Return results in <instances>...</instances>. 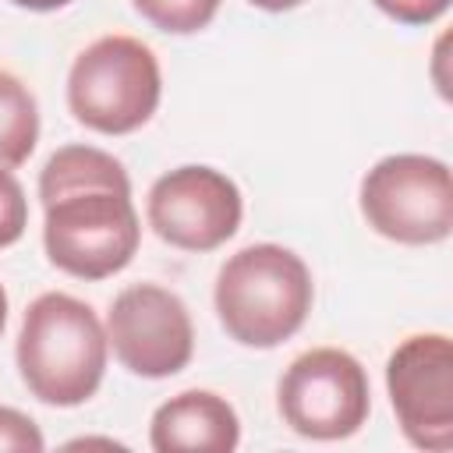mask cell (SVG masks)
Listing matches in <instances>:
<instances>
[{"instance_id": "1", "label": "cell", "mask_w": 453, "mask_h": 453, "mask_svg": "<svg viewBox=\"0 0 453 453\" xmlns=\"http://www.w3.org/2000/svg\"><path fill=\"white\" fill-rule=\"evenodd\" d=\"M46 209L42 244L50 262L78 280H106L120 273L142 241L131 205V180L103 149L64 145L39 173Z\"/></svg>"}, {"instance_id": "2", "label": "cell", "mask_w": 453, "mask_h": 453, "mask_svg": "<svg viewBox=\"0 0 453 453\" xmlns=\"http://www.w3.org/2000/svg\"><path fill=\"white\" fill-rule=\"evenodd\" d=\"M106 329L96 311L60 290L39 294L18 333V372L28 393L50 407H78L96 396L106 372Z\"/></svg>"}, {"instance_id": "3", "label": "cell", "mask_w": 453, "mask_h": 453, "mask_svg": "<svg viewBox=\"0 0 453 453\" xmlns=\"http://www.w3.org/2000/svg\"><path fill=\"white\" fill-rule=\"evenodd\" d=\"M311 273L290 248L248 244L216 276V315L230 340L244 347H280L311 311Z\"/></svg>"}, {"instance_id": "4", "label": "cell", "mask_w": 453, "mask_h": 453, "mask_svg": "<svg viewBox=\"0 0 453 453\" xmlns=\"http://www.w3.org/2000/svg\"><path fill=\"white\" fill-rule=\"evenodd\" d=\"M163 78L156 53L134 35L88 42L67 74V106L78 124L99 134H131L159 106Z\"/></svg>"}, {"instance_id": "5", "label": "cell", "mask_w": 453, "mask_h": 453, "mask_svg": "<svg viewBox=\"0 0 453 453\" xmlns=\"http://www.w3.org/2000/svg\"><path fill=\"white\" fill-rule=\"evenodd\" d=\"M361 216L396 244L446 241L453 230L449 166L418 152L379 159L361 180Z\"/></svg>"}, {"instance_id": "6", "label": "cell", "mask_w": 453, "mask_h": 453, "mask_svg": "<svg viewBox=\"0 0 453 453\" xmlns=\"http://www.w3.org/2000/svg\"><path fill=\"white\" fill-rule=\"evenodd\" d=\"M280 418L304 439H347L372 411L361 361L340 347H315L290 361L276 389Z\"/></svg>"}, {"instance_id": "7", "label": "cell", "mask_w": 453, "mask_h": 453, "mask_svg": "<svg viewBox=\"0 0 453 453\" xmlns=\"http://www.w3.org/2000/svg\"><path fill=\"white\" fill-rule=\"evenodd\" d=\"M106 343L127 372L166 379L188 368L195 354V326L173 290L159 283H131L110 304Z\"/></svg>"}, {"instance_id": "8", "label": "cell", "mask_w": 453, "mask_h": 453, "mask_svg": "<svg viewBox=\"0 0 453 453\" xmlns=\"http://www.w3.org/2000/svg\"><path fill=\"white\" fill-rule=\"evenodd\" d=\"M386 389L400 432L432 453L453 446V343L446 333L407 336L386 361Z\"/></svg>"}, {"instance_id": "9", "label": "cell", "mask_w": 453, "mask_h": 453, "mask_svg": "<svg viewBox=\"0 0 453 453\" xmlns=\"http://www.w3.org/2000/svg\"><path fill=\"white\" fill-rule=\"evenodd\" d=\"M241 191L212 166H177L149 191V226L180 251H212L241 226Z\"/></svg>"}, {"instance_id": "10", "label": "cell", "mask_w": 453, "mask_h": 453, "mask_svg": "<svg viewBox=\"0 0 453 453\" xmlns=\"http://www.w3.org/2000/svg\"><path fill=\"white\" fill-rule=\"evenodd\" d=\"M149 442L156 453H230L241 442V421L223 396L184 389L156 407Z\"/></svg>"}, {"instance_id": "11", "label": "cell", "mask_w": 453, "mask_h": 453, "mask_svg": "<svg viewBox=\"0 0 453 453\" xmlns=\"http://www.w3.org/2000/svg\"><path fill=\"white\" fill-rule=\"evenodd\" d=\"M39 142V110L21 78L0 67V166H21Z\"/></svg>"}, {"instance_id": "12", "label": "cell", "mask_w": 453, "mask_h": 453, "mask_svg": "<svg viewBox=\"0 0 453 453\" xmlns=\"http://www.w3.org/2000/svg\"><path fill=\"white\" fill-rule=\"evenodd\" d=\"M131 4L138 7L142 18H149L159 32L170 35H191L205 28L219 11V0H131Z\"/></svg>"}, {"instance_id": "13", "label": "cell", "mask_w": 453, "mask_h": 453, "mask_svg": "<svg viewBox=\"0 0 453 453\" xmlns=\"http://www.w3.org/2000/svg\"><path fill=\"white\" fill-rule=\"evenodd\" d=\"M28 226V198L18 184V177L0 166V248H11L14 241H21Z\"/></svg>"}, {"instance_id": "14", "label": "cell", "mask_w": 453, "mask_h": 453, "mask_svg": "<svg viewBox=\"0 0 453 453\" xmlns=\"http://www.w3.org/2000/svg\"><path fill=\"white\" fill-rule=\"evenodd\" d=\"M42 446V432L28 414L0 407V453H39Z\"/></svg>"}, {"instance_id": "15", "label": "cell", "mask_w": 453, "mask_h": 453, "mask_svg": "<svg viewBox=\"0 0 453 453\" xmlns=\"http://www.w3.org/2000/svg\"><path fill=\"white\" fill-rule=\"evenodd\" d=\"M372 4L403 25H432L449 7V0H372Z\"/></svg>"}, {"instance_id": "16", "label": "cell", "mask_w": 453, "mask_h": 453, "mask_svg": "<svg viewBox=\"0 0 453 453\" xmlns=\"http://www.w3.org/2000/svg\"><path fill=\"white\" fill-rule=\"evenodd\" d=\"M18 7H28V11H57V7H67L74 0H11Z\"/></svg>"}, {"instance_id": "17", "label": "cell", "mask_w": 453, "mask_h": 453, "mask_svg": "<svg viewBox=\"0 0 453 453\" xmlns=\"http://www.w3.org/2000/svg\"><path fill=\"white\" fill-rule=\"evenodd\" d=\"M251 4L262 7V11H290V7H297L304 0H251Z\"/></svg>"}, {"instance_id": "18", "label": "cell", "mask_w": 453, "mask_h": 453, "mask_svg": "<svg viewBox=\"0 0 453 453\" xmlns=\"http://www.w3.org/2000/svg\"><path fill=\"white\" fill-rule=\"evenodd\" d=\"M7 326V294H4V283H0V333Z\"/></svg>"}]
</instances>
